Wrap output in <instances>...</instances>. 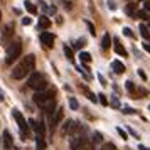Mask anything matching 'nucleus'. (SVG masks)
<instances>
[{"mask_svg":"<svg viewBox=\"0 0 150 150\" xmlns=\"http://www.w3.org/2000/svg\"><path fill=\"white\" fill-rule=\"evenodd\" d=\"M34 103L44 110L46 115H51L56 108V91H37L34 95Z\"/></svg>","mask_w":150,"mask_h":150,"instance_id":"f257e3e1","label":"nucleus"},{"mask_svg":"<svg viewBox=\"0 0 150 150\" xmlns=\"http://www.w3.org/2000/svg\"><path fill=\"white\" fill-rule=\"evenodd\" d=\"M34 66H35V57L32 54H29L27 57H24V59L14 68V71H12L14 79H24L27 74L34 73Z\"/></svg>","mask_w":150,"mask_h":150,"instance_id":"f03ea898","label":"nucleus"},{"mask_svg":"<svg viewBox=\"0 0 150 150\" xmlns=\"http://www.w3.org/2000/svg\"><path fill=\"white\" fill-rule=\"evenodd\" d=\"M21 52H22V44L19 41H12L8 42L7 46V52H5V64H12L14 61H17L21 57Z\"/></svg>","mask_w":150,"mask_h":150,"instance_id":"7ed1b4c3","label":"nucleus"},{"mask_svg":"<svg viewBox=\"0 0 150 150\" xmlns=\"http://www.w3.org/2000/svg\"><path fill=\"white\" fill-rule=\"evenodd\" d=\"M27 84H29V88H32L35 93H37V91H46V88H47L46 76L41 74V73H30Z\"/></svg>","mask_w":150,"mask_h":150,"instance_id":"20e7f679","label":"nucleus"},{"mask_svg":"<svg viewBox=\"0 0 150 150\" xmlns=\"http://www.w3.org/2000/svg\"><path fill=\"white\" fill-rule=\"evenodd\" d=\"M12 116H14V120L17 122L19 128H21L22 140H27V138H29V132H30V127L27 125V122H25L24 115H22V113L19 111V110H12Z\"/></svg>","mask_w":150,"mask_h":150,"instance_id":"39448f33","label":"nucleus"},{"mask_svg":"<svg viewBox=\"0 0 150 150\" xmlns=\"http://www.w3.org/2000/svg\"><path fill=\"white\" fill-rule=\"evenodd\" d=\"M86 143H88V137H86V133L71 135V138H69V149L71 150H83Z\"/></svg>","mask_w":150,"mask_h":150,"instance_id":"423d86ee","label":"nucleus"},{"mask_svg":"<svg viewBox=\"0 0 150 150\" xmlns=\"http://www.w3.org/2000/svg\"><path fill=\"white\" fill-rule=\"evenodd\" d=\"M62 118H64V110H62V106H59V108L51 115V128H52V130L57 128V127L61 125Z\"/></svg>","mask_w":150,"mask_h":150,"instance_id":"0eeeda50","label":"nucleus"},{"mask_svg":"<svg viewBox=\"0 0 150 150\" xmlns=\"http://www.w3.org/2000/svg\"><path fill=\"white\" fill-rule=\"evenodd\" d=\"M29 127L34 130L37 135H44L46 133V127L42 122H37V120H29Z\"/></svg>","mask_w":150,"mask_h":150,"instance_id":"6e6552de","label":"nucleus"},{"mask_svg":"<svg viewBox=\"0 0 150 150\" xmlns=\"http://www.w3.org/2000/svg\"><path fill=\"white\" fill-rule=\"evenodd\" d=\"M2 143H4V150H12V147H14V138H12V135H10V132H8V130L4 132Z\"/></svg>","mask_w":150,"mask_h":150,"instance_id":"1a4fd4ad","label":"nucleus"},{"mask_svg":"<svg viewBox=\"0 0 150 150\" xmlns=\"http://www.w3.org/2000/svg\"><path fill=\"white\" fill-rule=\"evenodd\" d=\"M41 42L46 46V47H52L54 46V35L51 32H42L41 34Z\"/></svg>","mask_w":150,"mask_h":150,"instance_id":"9d476101","label":"nucleus"},{"mask_svg":"<svg viewBox=\"0 0 150 150\" xmlns=\"http://www.w3.org/2000/svg\"><path fill=\"white\" fill-rule=\"evenodd\" d=\"M12 34H14V24L10 22V24H7V25H5L4 32H2V41L8 42V41H10V37H12Z\"/></svg>","mask_w":150,"mask_h":150,"instance_id":"9b49d317","label":"nucleus"},{"mask_svg":"<svg viewBox=\"0 0 150 150\" xmlns=\"http://www.w3.org/2000/svg\"><path fill=\"white\" fill-rule=\"evenodd\" d=\"M73 125H74V120H66V122L62 123L61 135H62V137H66L68 133H71V130H73Z\"/></svg>","mask_w":150,"mask_h":150,"instance_id":"f8f14e48","label":"nucleus"},{"mask_svg":"<svg viewBox=\"0 0 150 150\" xmlns=\"http://www.w3.org/2000/svg\"><path fill=\"white\" fill-rule=\"evenodd\" d=\"M113 47H115V52H116V54L123 56V57H125V56L128 54V52H127V49L123 47V46H122V42L118 41V39H115V41H113Z\"/></svg>","mask_w":150,"mask_h":150,"instance_id":"ddd939ff","label":"nucleus"},{"mask_svg":"<svg viewBox=\"0 0 150 150\" xmlns=\"http://www.w3.org/2000/svg\"><path fill=\"white\" fill-rule=\"evenodd\" d=\"M35 150H46V138H44V135H35Z\"/></svg>","mask_w":150,"mask_h":150,"instance_id":"4468645a","label":"nucleus"},{"mask_svg":"<svg viewBox=\"0 0 150 150\" xmlns=\"http://www.w3.org/2000/svg\"><path fill=\"white\" fill-rule=\"evenodd\" d=\"M111 69L115 71L116 74H123L125 73V66L122 64V61H113L111 62Z\"/></svg>","mask_w":150,"mask_h":150,"instance_id":"2eb2a0df","label":"nucleus"},{"mask_svg":"<svg viewBox=\"0 0 150 150\" xmlns=\"http://www.w3.org/2000/svg\"><path fill=\"white\" fill-rule=\"evenodd\" d=\"M138 30H140V34H142V37H143V39L150 42V29L147 27L145 24H140V27H138Z\"/></svg>","mask_w":150,"mask_h":150,"instance_id":"dca6fc26","label":"nucleus"},{"mask_svg":"<svg viewBox=\"0 0 150 150\" xmlns=\"http://www.w3.org/2000/svg\"><path fill=\"white\" fill-rule=\"evenodd\" d=\"M110 46H111V37H110L108 34H105L103 35V39H101V49L103 51H108Z\"/></svg>","mask_w":150,"mask_h":150,"instance_id":"f3484780","label":"nucleus"},{"mask_svg":"<svg viewBox=\"0 0 150 150\" xmlns=\"http://www.w3.org/2000/svg\"><path fill=\"white\" fill-rule=\"evenodd\" d=\"M39 27H41V29H49V27H51V21H49L46 15L39 17Z\"/></svg>","mask_w":150,"mask_h":150,"instance_id":"a211bd4d","label":"nucleus"},{"mask_svg":"<svg viewBox=\"0 0 150 150\" xmlns=\"http://www.w3.org/2000/svg\"><path fill=\"white\" fill-rule=\"evenodd\" d=\"M25 8H27V12H29V14H32V15L37 14V8H35V5L32 4V2H29V0L25 2Z\"/></svg>","mask_w":150,"mask_h":150,"instance_id":"6ab92c4d","label":"nucleus"},{"mask_svg":"<svg viewBox=\"0 0 150 150\" xmlns=\"http://www.w3.org/2000/svg\"><path fill=\"white\" fill-rule=\"evenodd\" d=\"M79 59H81L83 64H89V62H91V56H89L88 52H81V54H79Z\"/></svg>","mask_w":150,"mask_h":150,"instance_id":"aec40b11","label":"nucleus"},{"mask_svg":"<svg viewBox=\"0 0 150 150\" xmlns=\"http://www.w3.org/2000/svg\"><path fill=\"white\" fill-rule=\"evenodd\" d=\"M64 54H66V57H68L69 61H74V56H73V49L71 47L64 46Z\"/></svg>","mask_w":150,"mask_h":150,"instance_id":"412c9836","label":"nucleus"},{"mask_svg":"<svg viewBox=\"0 0 150 150\" xmlns=\"http://www.w3.org/2000/svg\"><path fill=\"white\" fill-rule=\"evenodd\" d=\"M83 91H84V95H86V96L89 98V101H93V103H96V101H98V98L95 96V93H91V91H89V89H86V88L83 89Z\"/></svg>","mask_w":150,"mask_h":150,"instance_id":"4be33fe9","label":"nucleus"},{"mask_svg":"<svg viewBox=\"0 0 150 150\" xmlns=\"http://www.w3.org/2000/svg\"><path fill=\"white\" fill-rule=\"evenodd\" d=\"M101 142H103L101 133H100V132H95V133H93V143H101Z\"/></svg>","mask_w":150,"mask_h":150,"instance_id":"5701e85b","label":"nucleus"},{"mask_svg":"<svg viewBox=\"0 0 150 150\" xmlns=\"http://www.w3.org/2000/svg\"><path fill=\"white\" fill-rule=\"evenodd\" d=\"M127 14L132 15V17H135V4H130L128 7H127Z\"/></svg>","mask_w":150,"mask_h":150,"instance_id":"b1692460","label":"nucleus"},{"mask_svg":"<svg viewBox=\"0 0 150 150\" xmlns=\"http://www.w3.org/2000/svg\"><path fill=\"white\" fill-rule=\"evenodd\" d=\"M69 106H71L73 110H78V108H79V103L76 101V98H69Z\"/></svg>","mask_w":150,"mask_h":150,"instance_id":"393cba45","label":"nucleus"},{"mask_svg":"<svg viewBox=\"0 0 150 150\" xmlns=\"http://www.w3.org/2000/svg\"><path fill=\"white\" fill-rule=\"evenodd\" d=\"M125 86H127V89H128V91H130V93H135V84H133V83H132V81H127V83H125Z\"/></svg>","mask_w":150,"mask_h":150,"instance_id":"a878e982","label":"nucleus"},{"mask_svg":"<svg viewBox=\"0 0 150 150\" xmlns=\"http://www.w3.org/2000/svg\"><path fill=\"white\" fill-rule=\"evenodd\" d=\"M101 150H116V147L113 145V143H105L101 147Z\"/></svg>","mask_w":150,"mask_h":150,"instance_id":"bb28decb","label":"nucleus"},{"mask_svg":"<svg viewBox=\"0 0 150 150\" xmlns=\"http://www.w3.org/2000/svg\"><path fill=\"white\" fill-rule=\"evenodd\" d=\"M123 34L127 35V37H132V39L135 37V35H133V32H132V29H128V27H125V29H123Z\"/></svg>","mask_w":150,"mask_h":150,"instance_id":"cd10ccee","label":"nucleus"},{"mask_svg":"<svg viewBox=\"0 0 150 150\" xmlns=\"http://www.w3.org/2000/svg\"><path fill=\"white\" fill-rule=\"evenodd\" d=\"M86 25H88V29H89V32H91V35H96L95 25H93V24H91V22H88V21H86Z\"/></svg>","mask_w":150,"mask_h":150,"instance_id":"c85d7f7f","label":"nucleus"},{"mask_svg":"<svg viewBox=\"0 0 150 150\" xmlns=\"http://www.w3.org/2000/svg\"><path fill=\"white\" fill-rule=\"evenodd\" d=\"M98 98H100V103H101L103 106H106V105H108V100H106V96H105V95H98Z\"/></svg>","mask_w":150,"mask_h":150,"instance_id":"c756f323","label":"nucleus"},{"mask_svg":"<svg viewBox=\"0 0 150 150\" xmlns=\"http://www.w3.org/2000/svg\"><path fill=\"white\" fill-rule=\"evenodd\" d=\"M116 132H118V133H120V137H122L123 140H127V138H128V135H127V133H125V130H122V128H120V127H118V128H116Z\"/></svg>","mask_w":150,"mask_h":150,"instance_id":"7c9ffc66","label":"nucleus"},{"mask_svg":"<svg viewBox=\"0 0 150 150\" xmlns=\"http://www.w3.org/2000/svg\"><path fill=\"white\" fill-rule=\"evenodd\" d=\"M135 17L137 19H149V17H147V14H145V12H135Z\"/></svg>","mask_w":150,"mask_h":150,"instance_id":"2f4dec72","label":"nucleus"},{"mask_svg":"<svg viewBox=\"0 0 150 150\" xmlns=\"http://www.w3.org/2000/svg\"><path fill=\"white\" fill-rule=\"evenodd\" d=\"M83 150H96L95 149V143H93V142H91V143H86V145H84V149H83Z\"/></svg>","mask_w":150,"mask_h":150,"instance_id":"473e14b6","label":"nucleus"},{"mask_svg":"<svg viewBox=\"0 0 150 150\" xmlns=\"http://www.w3.org/2000/svg\"><path fill=\"white\" fill-rule=\"evenodd\" d=\"M111 106H115V108H118V106H120V101H118V98H115V96L111 98Z\"/></svg>","mask_w":150,"mask_h":150,"instance_id":"72a5a7b5","label":"nucleus"},{"mask_svg":"<svg viewBox=\"0 0 150 150\" xmlns=\"http://www.w3.org/2000/svg\"><path fill=\"white\" fill-rule=\"evenodd\" d=\"M123 113H125V115H133V113H135V110H133V108H123Z\"/></svg>","mask_w":150,"mask_h":150,"instance_id":"f704fd0d","label":"nucleus"},{"mask_svg":"<svg viewBox=\"0 0 150 150\" xmlns=\"http://www.w3.org/2000/svg\"><path fill=\"white\" fill-rule=\"evenodd\" d=\"M22 24H24V25H29V24H32V19H30V17H24V19H22Z\"/></svg>","mask_w":150,"mask_h":150,"instance_id":"c9c22d12","label":"nucleus"},{"mask_svg":"<svg viewBox=\"0 0 150 150\" xmlns=\"http://www.w3.org/2000/svg\"><path fill=\"white\" fill-rule=\"evenodd\" d=\"M83 46H84V41H83V39L81 41H76V44H74V47H78V49L83 47Z\"/></svg>","mask_w":150,"mask_h":150,"instance_id":"e433bc0d","label":"nucleus"},{"mask_svg":"<svg viewBox=\"0 0 150 150\" xmlns=\"http://www.w3.org/2000/svg\"><path fill=\"white\" fill-rule=\"evenodd\" d=\"M108 7L111 8V10H115V8H116V5H115V2H113V0H108Z\"/></svg>","mask_w":150,"mask_h":150,"instance_id":"4c0bfd02","label":"nucleus"},{"mask_svg":"<svg viewBox=\"0 0 150 150\" xmlns=\"http://www.w3.org/2000/svg\"><path fill=\"white\" fill-rule=\"evenodd\" d=\"M138 76H140L142 79H147V76H145V73H143L142 69H138Z\"/></svg>","mask_w":150,"mask_h":150,"instance_id":"58836bf2","label":"nucleus"},{"mask_svg":"<svg viewBox=\"0 0 150 150\" xmlns=\"http://www.w3.org/2000/svg\"><path fill=\"white\" fill-rule=\"evenodd\" d=\"M143 4H145V5H143V7H145V10H150V2H149V0H145Z\"/></svg>","mask_w":150,"mask_h":150,"instance_id":"ea45409f","label":"nucleus"},{"mask_svg":"<svg viewBox=\"0 0 150 150\" xmlns=\"http://www.w3.org/2000/svg\"><path fill=\"white\" fill-rule=\"evenodd\" d=\"M98 79H100V81H101V84H106V81H105V78H103V76H101V74L98 76Z\"/></svg>","mask_w":150,"mask_h":150,"instance_id":"a19ab883","label":"nucleus"},{"mask_svg":"<svg viewBox=\"0 0 150 150\" xmlns=\"http://www.w3.org/2000/svg\"><path fill=\"white\" fill-rule=\"evenodd\" d=\"M0 101H4V93H2V89H0Z\"/></svg>","mask_w":150,"mask_h":150,"instance_id":"79ce46f5","label":"nucleus"},{"mask_svg":"<svg viewBox=\"0 0 150 150\" xmlns=\"http://www.w3.org/2000/svg\"><path fill=\"white\" fill-rule=\"evenodd\" d=\"M138 150H149V149H147V147H143V145H140V147H138Z\"/></svg>","mask_w":150,"mask_h":150,"instance_id":"37998d69","label":"nucleus"},{"mask_svg":"<svg viewBox=\"0 0 150 150\" xmlns=\"http://www.w3.org/2000/svg\"><path fill=\"white\" fill-rule=\"evenodd\" d=\"M145 49H147V51L150 52V46H149V44H145Z\"/></svg>","mask_w":150,"mask_h":150,"instance_id":"c03bdc74","label":"nucleus"},{"mask_svg":"<svg viewBox=\"0 0 150 150\" xmlns=\"http://www.w3.org/2000/svg\"><path fill=\"white\" fill-rule=\"evenodd\" d=\"M149 29H150V17H149Z\"/></svg>","mask_w":150,"mask_h":150,"instance_id":"a18cd8bd","label":"nucleus"},{"mask_svg":"<svg viewBox=\"0 0 150 150\" xmlns=\"http://www.w3.org/2000/svg\"><path fill=\"white\" fill-rule=\"evenodd\" d=\"M149 110H150V105H149Z\"/></svg>","mask_w":150,"mask_h":150,"instance_id":"49530a36","label":"nucleus"},{"mask_svg":"<svg viewBox=\"0 0 150 150\" xmlns=\"http://www.w3.org/2000/svg\"><path fill=\"white\" fill-rule=\"evenodd\" d=\"M0 17H2V14H0Z\"/></svg>","mask_w":150,"mask_h":150,"instance_id":"de8ad7c7","label":"nucleus"}]
</instances>
